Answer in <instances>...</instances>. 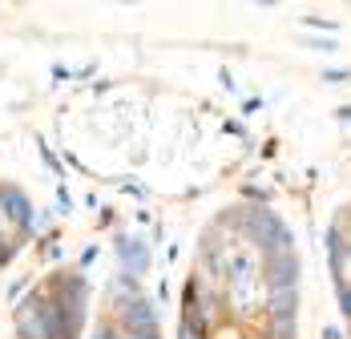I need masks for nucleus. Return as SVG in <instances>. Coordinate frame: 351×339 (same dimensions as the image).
<instances>
[{
	"label": "nucleus",
	"mask_w": 351,
	"mask_h": 339,
	"mask_svg": "<svg viewBox=\"0 0 351 339\" xmlns=\"http://www.w3.org/2000/svg\"><path fill=\"white\" fill-rule=\"evenodd\" d=\"M97 339H121V336H117L113 327H101V331H97Z\"/></svg>",
	"instance_id": "f257e3e1"
}]
</instances>
